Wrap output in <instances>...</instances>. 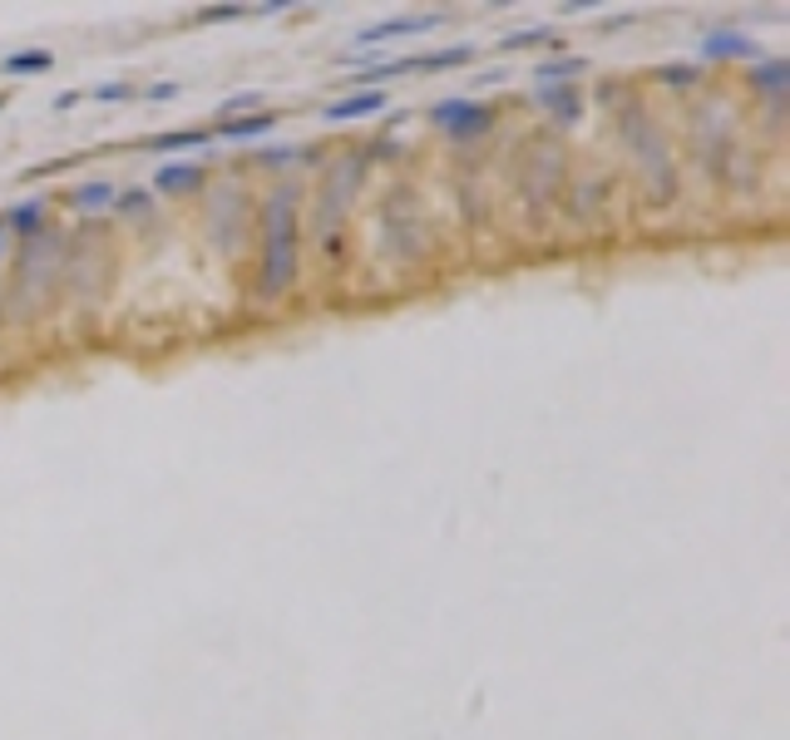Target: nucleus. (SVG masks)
Listing matches in <instances>:
<instances>
[{"instance_id":"nucleus-6","label":"nucleus","mask_w":790,"mask_h":740,"mask_svg":"<svg viewBox=\"0 0 790 740\" xmlns=\"http://www.w3.org/2000/svg\"><path fill=\"white\" fill-rule=\"evenodd\" d=\"M751 35H736V30H712L707 40H702V55L707 60H741V55H751Z\"/></svg>"},{"instance_id":"nucleus-3","label":"nucleus","mask_w":790,"mask_h":740,"mask_svg":"<svg viewBox=\"0 0 790 740\" xmlns=\"http://www.w3.org/2000/svg\"><path fill=\"white\" fill-rule=\"evenodd\" d=\"M445 25V15H400V20H381V25H366L356 35V45H386V40H405V35H425V30Z\"/></svg>"},{"instance_id":"nucleus-21","label":"nucleus","mask_w":790,"mask_h":740,"mask_svg":"<svg viewBox=\"0 0 790 740\" xmlns=\"http://www.w3.org/2000/svg\"><path fill=\"white\" fill-rule=\"evenodd\" d=\"M257 99H262V94H238V99H228V109H233V114H238V109H252Z\"/></svg>"},{"instance_id":"nucleus-18","label":"nucleus","mask_w":790,"mask_h":740,"mask_svg":"<svg viewBox=\"0 0 790 740\" xmlns=\"http://www.w3.org/2000/svg\"><path fill=\"white\" fill-rule=\"evenodd\" d=\"M94 99H99V104H124V99H134V89H129V84H99V89H94Z\"/></svg>"},{"instance_id":"nucleus-14","label":"nucleus","mask_w":790,"mask_h":740,"mask_svg":"<svg viewBox=\"0 0 790 740\" xmlns=\"http://www.w3.org/2000/svg\"><path fill=\"white\" fill-rule=\"evenodd\" d=\"M554 40V30L544 25V30H509V35L499 40V50H529V45H549Z\"/></svg>"},{"instance_id":"nucleus-5","label":"nucleus","mask_w":790,"mask_h":740,"mask_svg":"<svg viewBox=\"0 0 790 740\" xmlns=\"http://www.w3.org/2000/svg\"><path fill=\"white\" fill-rule=\"evenodd\" d=\"M0 70H6L10 80H30V74H50V70H55V55H50L45 45H40V50H15V55L0 60Z\"/></svg>"},{"instance_id":"nucleus-11","label":"nucleus","mask_w":790,"mask_h":740,"mask_svg":"<svg viewBox=\"0 0 790 740\" xmlns=\"http://www.w3.org/2000/svg\"><path fill=\"white\" fill-rule=\"evenodd\" d=\"M198 144H208V134H198V129H178V134H154L149 144V154H178V148H198Z\"/></svg>"},{"instance_id":"nucleus-16","label":"nucleus","mask_w":790,"mask_h":740,"mask_svg":"<svg viewBox=\"0 0 790 740\" xmlns=\"http://www.w3.org/2000/svg\"><path fill=\"white\" fill-rule=\"evenodd\" d=\"M40 218H45V203H20L6 222H10L15 232H35V228H40Z\"/></svg>"},{"instance_id":"nucleus-4","label":"nucleus","mask_w":790,"mask_h":740,"mask_svg":"<svg viewBox=\"0 0 790 740\" xmlns=\"http://www.w3.org/2000/svg\"><path fill=\"white\" fill-rule=\"evenodd\" d=\"M386 109V94L381 89H356V94H346V99H336V104H326V119L331 124H346V119H366V114H381Z\"/></svg>"},{"instance_id":"nucleus-17","label":"nucleus","mask_w":790,"mask_h":740,"mask_svg":"<svg viewBox=\"0 0 790 740\" xmlns=\"http://www.w3.org/2000/svg\"><path fill=\"white\" fill-rule=\"evenodd\" d=\"M247 6H203L198 10V25H223V20H242Z\"/></svg>"},{"instance_id":"nucleus-23","label":"nucleus","mask_w":790,"mask_h":740,"mask_svg":"<svg viewBox=\"0 0 790 740\" xmlns=\"http://www.w3.org/2000/svg\"><path fill=\"white\" fill-rule=\"evenodd\" d=\"M0 232H6V218H0Z\"/></svg>"},{"instance_id":"nucleus-22","label":"nucleus","mask_w":790,"mask_h":740,"mask_svg":"<svg viewBox=\"0 0 790 740\" xmlns=\"http://www.w3.org/2000/svg\"><path fill=\"white\" fill-rule=\"evenodd\" d=\"M0 109H6V94H0Z\"/></svg>"},{"instance_id":"nucleus-20","label":"nucleus","mask_w":790,"mask_h":740,"mask_svg":"<svg viewBox=\"0 0 790 740\" xmlns=\"http://www.w3.org/2000/svg\"><path fill=\"white\" fill-rule=\"evenodd\" d=\"M173 94H178V84L164 80V84H154V89H149V99H173Z\"/></svg>"},{"instance_id":"nucleus-8","label":"nucleus","mask_w":790,"mask_h":740,"mask_svg":"<svg viewBox=\"0 0 790 740\" xmlns=\"http://www.w3.org/2000/svg\"><path fill=\"white\" fill-rule=\"evenodd\" d=\"M277 129V114H247V119H228L218 139H257V134Z\"/></svg>"},{"instance_id":"nucleus-19","label":"nucleus","mask_w":790,"mask_h":740,"mask_svg":"<svg viewBox=\"0 0 790 740\" xmlns=\"http://www.w3.org/2000/svg\"><path fill=\"white\" fill-rule=\"evenodd\" d=\"M756 80H761L771 94H781V84H786V65H781V60H776V65H761V70H756Z\"/></svg>"},{"instance_id":"nucleus-7","label":"nucleus","mask_w":790,"mask_h":740,"mask_svg":"<svg viewBox=\"0 0 790 740\" xmlns=\"http://www.w3.org/2000/svg\"><path fill=\"white\" fill-rule=\"evenodd\" d=\"M198 183H203V168L198 163H164L154 173L158 193H188V188H198Z\"/></svg>"},{"instance_id":"nucleus-10","label":"nucleus","mask_w":790,"mask_h":740,"mask_svg":"<svg viewBox=\"0 0 790 740\" xmlns=\"http://www.w3.org/2000/svg\"><path fill=\"white\" fill-rule=\"evenodd\" d=\"M114 183H84V188H75V193H70V203L80 208V213H99V208H109L114 203Z\"/></svg>"},{"instance_id":"nucleus-9","label":"nucleus","mask_w":790,"mask_h":740,"mask_svg":"<svg viewBox=\"0 0 790 740\" xmlns=\"http://www.w3.org/2000/svg\"><path fill=\"white\" fill-rule=\"evenodd\" d=\"M465 60H474V45H450V50H435V55H415V70L440 74V70H460Z\"/></svg>"},{"instance_id":"nucleus-2","label":"nucleus","mask_w":790,"mask_h":740,"mask_svg":"<svg viewBox=\"0 0 790 740\" xmlns=\"http://www.w3.org/2000/svg\"><path fill=\"white\" fill-rule=\"evenodd\" d=\"M489 119H494V114L484 109V104H474V99H445V104H435V109H430V124H435V129H445L450 139H474V134L489 129Z\"/></svg>"},{"instance_id":"nucleus-15","label":"nucleus","mask_w":790,"mask_h":740,"mask_svg":"<svg viewBox=\"0 0 790 740\" xmlns=\"http://www.w3.org/2000/svg\"><path fill=\"white\" fill-rule=\"evenodd\" d=\"M578 70H583V60H578V55H563V60H544V65L534 70V74H539L544 84H554V80H568V74H578Z\"/></svg>"},{"instance_id":"nucleus-12","label":"nucleus","mask_w":790,"mask_h":740,"mask_svg":"<svg viewBox=\"0 0 790 740\" xmlns=\"http://www.w3.org/2000/svg\"><path fill=\"white\" fill-rule=\"evenodd\" d=\"M410 70H415V55H410V60H391V65H361V70H351L356 74V84H381V80H396V74H410Z\"/></svg>"},{"instance_id":"nucleus-1","label":"nucleus","mask_w":790,"mask_h":740,"mask_svg":"<svg viewBox=\"0 0 790 740\" xmlns=\"http://www.w3.org/2000/svg\"><path fill=\"white\" fill-rule=\"evenodd\" d=\"M292 272H297V188H282L267 208V242H262V277L257 292L282 296L292 287Z\"/></svg>"},{"instance_id":"nucleus-13","label":"nucleus","mask_w":790,"mask_h":740,"mask_svg":"<svg viewBox=\"0 0 790 740\" xmlns=\"http://www.w3.org/2000/svg\"><path fill=\"white\" fill-rule=\"evenodd\" d=\"M539 104L549 114H558V119H578V94L573 89H558V84H554V89L539 94Z\"/></svg>"}]
</instances>
